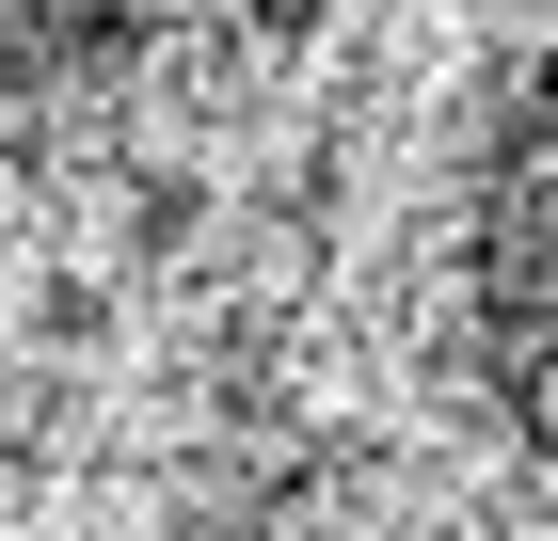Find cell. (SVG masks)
Listing matches in <instances>:
<instances>
[{
  "label": "cell",
  "mask_w": 558,
  "mask_h": 541,
  "mask_svg": "<svg viewBox=\"0 0 558 541\" xmlns=\"http://www.w3.org/2000/svg\"><path fill=\"white\" fill-rule=\"evenodd\" d=\"M463 351H478V398L511 415V446L558 478V33L463 175Z\"/></svg>",
  "instance_id": "cell-1"
},
{
  "label": "cell",
  "mask_w": 558,
  "mask_h": 541,
  "mask_svg": "<svg viewBox=\"0 0 558 541\" xmlns=\"http://www.w3.org/2000/svg\"><path fill=\"white\" fill-rule=\"evenodd\" d=\"M175 0H0V96H64V81H112Z\"/></svg>",
  "instance_id": "cell-2"
}]
</instances>
